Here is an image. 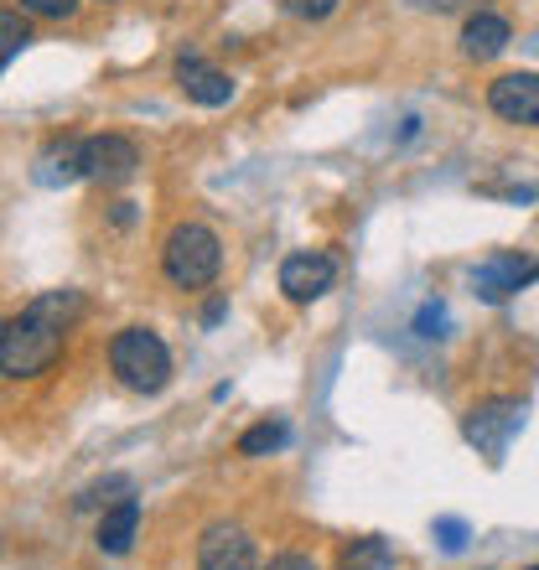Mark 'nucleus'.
I'll return each instance as SVG.
<instances>
[{
  "instance_id": "nucleus-22",
  "label": "nucleus",
  "mask_w": 539,
  "mask_h": 570,
  "mask_svg": "<svg viewBox=\"0 0 539 570\" xmlns=\"http://www.w3.org/2000/svg\"><path fill=\"white\" fill-rule=\"evenodd\" d=\"M529 570H539V566H529Z\"/></svg>"
},
{
  "instance_id": "nucleus-7",
  "label": "nucleus",
  "mask_w": 539,
  "mask_h": 570,
  "mask_svg": "<svg viewBox=\"0 0 539 570\" xmlns=\"http://www.w3.org/2000/svg\"><path fill=\"white\" fill-rule=\"evenodd\" d=\"M197 570H259L255 540L239 524H208L197 544Z\"/></svg>"
},
{
  "instance_id": "nucleus-10",
  "label": "nucleus",
  "mask_w": 539,
  "mask_h": 570,
  "mask_svg": "<svg viewBox=\"0 0 539 570\" xmlns=\"http://www.w3.org/2000/svg\"><path fill=\"white\" fill-rule=\"evenodd\" d=\"M177 83H182V94H187L193 105H203V109H218V105H228V99H234L228 73H218V68H213V62H203L197 52H182V58H177Z\"/></svg>"
},
{
  "instance_id": "nucleus-5",
  "label": "nucleus",
  "mask_w": 539,
  "mask_h": 570,
  "mask_svg": "<svg viewBox=\"0 0 539 570\" xmlns=\"http://www.w3.org/2000/svg\"><path fill=\"white\" fill-rule=\"evenodd\" d=\"M529 281H539V259L513 255V249H498L472 271V291L482 301H509L513 291H525Z\"/></svg>"
},
{
  "instance_id": "nucleus-11",
  "label": "nucleus",
  "mask_w": 539,
  "mask_h": 570,
  "mask_svg": "<svg viewBox=\"0 0 539 570\" xmlns=\"http://www.w3.org/2000/svg\"><path fill=\"white\" fill-rule=\"evenodd\" d=\"M84 146H89V140H78V136L52 140V146L31 161V181H37V187H52V193H58V187H74V181L84 177Z\"/></svg>"
},
{
  "instance_id": "nucleus-18",
  "label": "nucleus",
  "mask_w": 539,
  "mask_h": 570,
  "mask_svg": "<svg viewBox=\"0 0 539 570\" xmlns=\"http://www.w3.org/2000/svg\"><path fill=\"white\" fill-rule=\"evenodd\" d=\"M285 16H296V21H327L337 11V0H281Z\"/></svg>"
},
{
  "instance_id": "nucleus-3",
  "label": "nucleus",
  "mask_w": 539,
  "mask_h": 570,
  "mask_svg": "<svg viewBox=\"0 0 539 570\" xmlns=\"http://www.w3.org/2000/svg\"><path fill=\"white\" fill-rule=\"evenodd\" d=\"M109 368L135 394H161L171 384V353L150 327H125L109 343Z\"/></svg>"
},
{
  "instance_id": "nucleus-21",
  "label": "nucleus",
  "mask_w": 539,
  "mask_h": 570,
  "mask_svg": "<svg viewBox=\"0 0 539 570\" xmlns=\"http://www.w3.org/2000/svg\"><path fill=\"white\" fill-rule=\"evenodd\" d=\"M259 570H316L312 556H296V550H285V556H270Z\"/></svg>"
},
{
  "instance_id": "nucleus-1",
  "label": "nucleus",
  "mask_w": 539,
  "mask_h": 570,
  "mask_svg": "<svg viewBox=\"0 0 539 570\" xmlns=\"http://www.w3.org/2000/svg\"><path fill=\"white\" fill-rule=\"evenodd\" d=\"M78 312H84L78 291H47L21 316H11L6 332H0V374L31 379V374H42V368H52Z\"/></svg>"
},
{
  "instance_id": "nucleus-6",
  "label": "nucleus",
  "mask_w": 539,
  "mask_h": 570,
  "mask_svg": "<svg viewBox=\"0 0 539 570\" xmlns=\"http://www.w3.org/2000/svg\"><path fill=\"white\" fill-rule=\"evenodd\" d=\"M332 281H337V259L322 255V249H301V255H291L281 265V291H285V301H296V306L327 296Z\"/></svg>"
},
{
  "instance_id": "nucleus-17",
  "label": "nucleus",
  "mask_w": 539,
  "mask_h": 570,
  "mask_svg": "<svg viewBox=\"0 0 539 570\" xmlns=\"http://www.w3.org/2000/svg\"><path fill=\"white\" fill-rule=\"evenodd\" d=\"M447 306H441V301H425V306H420V316H415V332L420 337H447Z\"/></svg>"
},
{
  "instance_id": "nucleus-14",
  "label": "nucleus",
  "mask_w": 539,
  "mask_h": 570,
  "mask_svg": "<svg viewBox=\"0 0 539 570\" xmlns=\"http://www.w3.org/2000/svg\"><path fill=\"white\" fill-rule=\"evenodd\" d=\"M343 570H394V544L384 540V534L353 540L343 550Z\"/></svg>"
},
{
  "instance_id": "nucleus-19",
  "label": "nucleus",
  "mask_w": 539,
  "mask_h": 570,
  "mask_svg": "<svg viewBox=\"0 0 539 570\" xmlns=\"http://www.w3.org/2000/svg\"><path fill=\"white\" fill-rule=\"evenodd\" d=\"M435 540H441L447 556H462L467 550V524L462 519H435Z\"/></svg>"
},
{
  "instance_id": "nucleus-20",
  "label": "nucleus",
  "mask_w": 539,
  "mask_h": 570,
  "mask_svg": "<svg viewBox=\"0 0 539 570\" xmlns=\"http://www.w3.org/2000/svg\"><path fill=\"white\" fill-rule=\"evenodd\" d=\"M21 11L47 16V21H62V16H74V11H78V0H21Z\"/></svg>"
},
{
  "instance_id": "nucleus-9",
  "label": "nucleus",
  "mask_w": 539,
  "mask_h": 570,
  "mask_svg": "<svg viewBox=\"0 0 539 570\" xmlns=\"http://www.w3.org/2000/svg\"><path fill=\"white\" fill-rule=\"evenodd\" d=\"M488 109L509 125H539V73H503L488 89Z\"/></svg>"
},
{
  "instance_id": "nucleus-13",
  "label": "nucleus",
  "mask_w": 539,
  "mask_h": 570,
  "mask_svg": "<svg viewBox=\"0 0 539 570\" xmlns=\"http://www.w3.org/2000/svg\"><path fill=\"white\" fill-rule=\"evenodd\" d=\"M135 529H140V503L120 498V503L99 519V550H105V556H125L135 544Z\"/></svg>"
},
{
  "instance_id": "nucleus-12",
  "label": "nucleus",
  "mask_w": 539,
  "mask_h": 570,
  "mask_svg": "<svg viewBox=\"0 0 539 570\" xmlns=\"http://www.w3.org/2000/svg\"><path fill=\"white\" fill-rule=\"evenodd\" d=\"M513 42V31H509V21L503 16H493V11H482V16H472L462 27V52L472 62H488V58H498L503 47Z\"/></svg>"
},
{
  "instance_id": "nucleus-16",
  "label": "nucleus",
  "mask_w": 539,
  "mask_h": 570,
  "mask_svg": "<svg viewBox=\"0 0 539 570\" xmlns=\"http://www.w3.org/2000/svg\"><path fill=\"white\" fill-rule=\"evenodd\" d=\"M27 42H31V37H27V27H21V16H16V11L0 16V62H6V68H11L16 52H21Z\"/></svg>"
},
{
  "instance_id": "nucleus-2",
  "label": "nucleus",
  "mask_w": 539,
  "mask_h": 570,
  "mask_svg": "<svg viewBox=\"0 0 539 570\" xmlns=\"http://www.w3.org/2000/svg\"><path fill=\"white\" fill-rule=\"evenodd\" d=\"M218 265H224V244H218V234H213V228L177 224L171 234H166L161 271H166V281L177 285V291H203V285H213Z\"/></svg>"
},
{
  "instance_id": "nucleus-15",
  "label": "nucleus",
  "mask_w": 539,
  "mask_h": 570,
  "mask_svg": "<svg viewBox=\"0 0 539 570\" xmlns=\"http://www.w3.org/2000/svg\"><path fill=\"white\" fill-rule=\"evenodd\" d=\"M285 441H291V431H285L281 421H265V425H255V431L239 435V451L244 456H270V451H281Z\"/></svg>"
},
{
  "instance_id": "nucleus-4",
  "label": "nucleus",
  "mask_w": 539,
  "mask_h": 570,
  "mask_svg": "<svg viewBox=\"0 0 539 570\" xmlns=\"http://www.w3.org/2000/svg\"><path fill=\"white\" fill-rule=\"evenodd\" d=\"M525 421H529L525 400H482V405L467 410L462 435H467V446H478V456L503 462L509 446L519 441V431H525Z\"/></svg>"
},
{
  "instance_id": "nucleus-8",
  "label": "nucleus",
  "mask_w": 539,
  "mask_h": 570,
  "mask_svg": "<svg viewBox=\"0 0 539 570\" xmlns=\"http://www.w3.org/2000/svg\"><path fill=\"white\" fill-rule=\"evenodd\" d=\"M135 166H140V150L125 136H89V146H84V177L89 181L120 187L135 177Z\"/></svg>"
}]
</instances>
